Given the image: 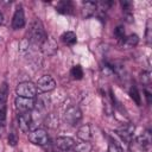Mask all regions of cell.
<instances>
[{"label":"cell","instance_id":"obj_1","mask_svg":"<svg viewBox=\"0 0 152 152\" xmlns=\"http://www.w3.org/2000/svg\"><path fill=\"white\" fill-rule=\"evenodd\" d=\"M151 141H152L151 133L148 131H146L145 133L137 137L134 140H132L129 142L131 144V151L132 152H146L150 150Z\"/></svg>","mask_w":152,"mask_h":152},{"label":"cell","instance_id":"obj_2","mask_svg":"<svg viewBox=\"0 0 152 152\" xmlns=\"http://www.w3.org/2000/svg\"><path fill=\"white\" fill-rule=\"evenodd\" d=\"M30 37H31V40L33 43L39 44V45H42L45 42V39L48 38V34L45 33L44 27H43V25H42V23L39 20H34L31 24Z\"/></svg>","mask_w":152,"mask_h":152},{"label":"cell","instance_id":"obj_3","mask_svg":"<svg viewBox=\"0 0 152 152\" xmlns=\"http://www.w3.org/2000/svg\"><path fill=\"white\" fill-rule=\"evenodd\" d=\"M37 87L34 83L32 82H20L18 86H17V89H15V93L18 96L20 97H28V99H34L37 96Z\"/></svg>","mask_w":152,"mask_h":152},{"label":"cell","instance_id":"obj_4","mask_svg":"<svg viewBox=\"0 0 152 152\" xmlns=\"http://www.w3.org/2000/svg\"><path fill=\"white\" fill-rule=\"evenodd\" d=\"M82 120V112L77 106L69 107L64 113V121L69 126H76Z\"/></svg>","mask_w":152,"mask_h":152},{"label":"cell","instance_id":"obj_5","mask_svg":"<svg viewBox=\"0 0 152 152\" xmlns=\"http://www.w3.org/2000/svg\"><path fill=\"white\" fill-rule=\"evenodd\" d=\"M28 140L38 146H45L49 142V135L48 132L43 128H37L33 129L32 132L28 133Z\"/></svg>","mask_w":152,"mask_h":152},{"label":"cell","instance_id":"obj_6","mask_svg":"<svg viewBox=\"0 0 152 152\" xmlns=\"http://www.w3.org/2000/svg\"><path fill=\"white\" fill-rule=\"evenodd\" d=\"M14 104H15V108H17L20 113H26V112H30V110L34 109L36 101H34V99L17 96L15 100H14Z\"/></svg>","mask_w":152,"mask_h":152},{"label":"cell","instance_id":"obj_7","mask_svg":"<svg viewBox=\"0 0 152 152\" xmlns=\"http://www.w3.org/2000/svg\"><path fill=\"white\" fill-rule=\"evenodd\" d=\"M36 87H37V89H39L40 91L48 93V91H51V90L55 89L56 82H55V80L52 78V76H50V75H44V76H42V77L38 80Z\"/></svg>","mask_w":152,"mask_h":152},{"label":"cell","instance_id":"obj_8","mask_svg":"<svg viewBox=\"0 0 152 152\" xmlns=\"http://www.w3.org/2000/svg\"><path fill=\"white\" fill-rule=\"evenodd\" d=\"M134 125L133 124H126L124 126H121L120 128L116 129V133L127 144H129L132 140H133V133H134Z\"/></svg>","mask_w":152,"mask_h":152},{"label":"cell","instance_id":"obj_9","mask_svg":"<svg viewBox=\"0 0 152 152\" xmlns=\"http://www.w3.org/2000/svg\"><path fill=\"white\" fill-rule=\"evenodd\" d=\"M74 145H75V140L70 137H58L55 140V147L62 152L71 150L74 147Z\"/></svg>","mask_w":152,"mask_h":152},{"label":"cell","instance_id":"obj_10","mask_svg":"<svg viewBox=\"0 0 152 152\" xmlns=\"http://www.w3.org/2000/svg\"><path fill=\"white\" fill-rule=\"evenodd\" d=\"M18 125L19 128L23 132H28L31 129V125H32V115L30 114V112L26 113H20L18 115Z\"/></svg>","mask_w":152,"mask_h":152},{"label":"cell","instance_id":"obj_11","mask_svg":"<svg viewBox=\"0 0 152 152\" xmlns=\"http://www.w3.org/2000/svg\"><path fill=\"white\" fill-rule=\"evenodd\" d=\"M24 26H25L24 10H23V7H17V10L13 14V19H12V27L14 30H19V28H23Z\"/></svg>","mask_w":152,"mask_h":152},{"label":"cell","instance_id":"obj_12","mask_svg":"<svg viewBox=\"0 0 152 152\" xmlns=\"http://www.w3.org/2000/svg\"><path fill=\"white\" fill-rule=\"evenodd\" d=\"M96 11H97V4L95 1H86L83 2L81 8V15L82 18H89L94 15Z\"/></svg>","mask_w":152,"mask_h":152},{"label":"cell","instance_id":"obj_13","mask_svg":"<svg viewBox=\"0 0 152 152\" xmlns=\"http://www.w3.org/2000/svg\"><path fill=\"white\" fill-rule=\"evenodd\" d=\"M77 137L82 141H89L91 139V129L89 125H82L77 131Z\"/></svg>","mask_w":152,"mask_h":152},{"label":"cell","instance_id":"obj_14","mask_svg":"<svg viewBox=\"0 0 152 152\" xmlns=\"http://www.w3.org/2000/svg\"><path fill=\"white\" fill-rule=\"evenodd\" d=\"M57 11L59 13H63V14H70L72 13V10H74V6L70 1H59L57 4Z\"/></svg>","mask_w":152,"mask_h":152},{"label":"cell","instance_id":"obj_15","mask_svg":"<svg viewBox=\"0 0 152 152\" xmlns=\"http://www.w3.org/2000/svg\"><path fill=\"white\" fill-rule=\"evenodd\" d=\"M61 38H62V40H63L64 44L70 45V46L74 45V44H76V42H77V37H76V34H75L72 31H66V32H64Z\"/></svg>","mask_w":152,"mask_h":152},{"label":"cell","instance_id":"obj_16","mask_svg":"<svg viewBox=\"0 0 152 152\" xmlns=\"http://www.w3.org/2000/svg\"><path fill=\"white\" fill-rule=\"evenodd\" d=\"M91 144L89 141H82L80 144H75L72 147V152H91Z\"/></svg>","mask_w":152,"mask_h":152},{"label":"cell","instance_id":"obj_17","mask_svg":"<svg viewBox=\"0 0 152 152\" xmlns=\"http://www.w3.org/2000/svg\"><path fill=\"white\" fill-rule=\"evenodd\" d=\"M138 42H139V37L137 34H129L125 37V39L122 40V45L125 48H133L138 44Z\"/></svg>","mask_w":152,"mask_h":152},{"label":"cell","instance_id":"obj_18","mask_svg":"<svg viewBox=\"0 0 152 152\" xmlns=\"http://www.w3.org/2000/svg\"><path fill=\"white\" fill-rule=\"evenodd\" d=\"M70 74L72 76V78L75 80H81L83 77V70H82V66L81 65H74L70 70Z\"/></svg>","mask_w":152,"mask_h":152},{"label":"cell","instance_id":"obj_19","mask_svg":"<svg viewBox=\"0 0 152 152\" xmlns=\"http://www.w3.org/2000/svg\"><path fill=\"white\" fill-rule=\"evenodd\" d=\"M129 95H131V97L135 101V103H137V104H140V103H141L140 95H139V91H138L137 87H134V86H133V87L129 89Z\"/></svg>","mask_w":152,"mask_h":152},{"label":"cell","instance_id":"obj_20","mask_svg":"<svg viewBox=\"0 0 152 152\" xmlns=\"http://www.w3.org/2000/svg\"><path fill=\"white\" fill-rule=\"evenodd\" d=\"M145 38H146V43H147V45H151V43H152V27H151V20H147Z\"/></svg>","mask_w":152,"mask_h":152},{"label":"cell","instance_id":"obj_21","mask_svg":"<svg viewBox=\"0 0 152 152\" xmlns=\"http://www.w3.org/2000/svg\"><path fill=\"white\" fill-rule=\"evenodd\" d=\"M45 122H46V124H45L46 126H49V127H52V128H55L56 126H58V119H57L55 115H52V114L48 115V118H46Z\"/></svg>","mask_w":152,"mask_h":152},{"label":"cell","instance_id":"obj_22","mask_svg":"<svg viewBox=\"0 0 152 152\" xmlns=\"http://www.w3.org/2000/svg\"><path fill=\"white\" fill-rule=\"evenodd\" d=\"M140 78H141V82H142V84L145 87H147V86L151 84V74L148 71H142Z\"/></svg>","mask_w":152,"mask_h":152},{"label":"cell","instance_id":"obj_23","mask_svg":"<svg viewBox=\"0 0 152 152\" xmlns=\"http://www.w3.org/2000/svg\"><path fill=\"white\" fill-rule=\"evenodd\" d=\"M114 34H115V37L119 39V40H124L125 39V30H124V27L122 26H118L116 28H115V31H114Z\"/></svg>","mask_w":152,"mask_h":152},{"label":"cell","instance_id":"obj_24","mask_svg":"<svg viewBox=\"0 0 152 152\" xmlns=\"http://www.w3.org/2000/svg\"><path fill=\"white\" fill-rule=\"evenodd\" d=\"M108 152H124V150L116 142H109V145H108Z\"/></svg>","mask_w":152,"mask_h":152},{"label":"cell","instance_id":"obj_25","mask_svg":"<svg viewBox=\"0 0 152 152\" xmlns=\"http://www.w3.org/2000/svg\"><path fill=\"white\" fill-rule=\"evenodd\" d=\"M17 142H18V138H17L15 133L14 132L10 133V135H8V144H11L12 146H14Z\"/></svg>","mask_w":152,"mask_h":152},{"label":"cell","instance_id":"obj_26","mask_svg":"<svg viewBox=\"0 0 152 152\" xmlns=\"http://www.w3.org/2000/svg\"><path fill=\"white\" fill-rule=\"evenodd\" d=\"M121 5H122V8H124L126 12H129V10L132 8V4H131L129 1H122Z\"/></svg>","mask_w":152,"mask_h":152},{"label":"cell","instance_id":"obj_27","mask_svg":"<svg viewBox=\"0 0 152 152\" xmlns=\"http://www.w3.org/2000/svg\"><path fill=\"white\" fill-rule=\"evenodd\" d=\"M26 48H28V39H23L20 42V50H26Z\"/></svg>","mask_w":152,"mask_h":152},{"label":"cell","instance_id":"obj_28","mask_svg":"<svg viewBox=\"0 0 152 152\" xmlns=\"http://www.w3.org/2000/svg\"><path fill=\"white\" fill-rule=\"evenodd\" d=\"M145 96H146V99H147V103H151V96H152V94H151V91L147 89V88H145Z\"/></svg>","mask_w":152,"mask_h":152},{"label":"cell","instance_id":"obj_29","mask_svg":"<svg viewBox=\"0 0 152 152\" xmlns=\"http://www.w3.org/2000/svg\"><path fill=\"white\" fill-rule=\"evenodd\" d=\"M4 23V14H2V12L0 11V24H2Z\"/></svg>","mask_w":152,"mask_h":152},{"label":"cell","instance_id":"obj_30","mask_svg":"<svg viewBox=\"0 0 152 152\" xmlns=\"http://www.w3.org/2000/svg\"><path fill=\"white\" fill-rule=\"evenodd\" d=\"M52 152H57V151H52Z\"/></svg>","mask_w":152,"mask_h":152}]
</instances>
